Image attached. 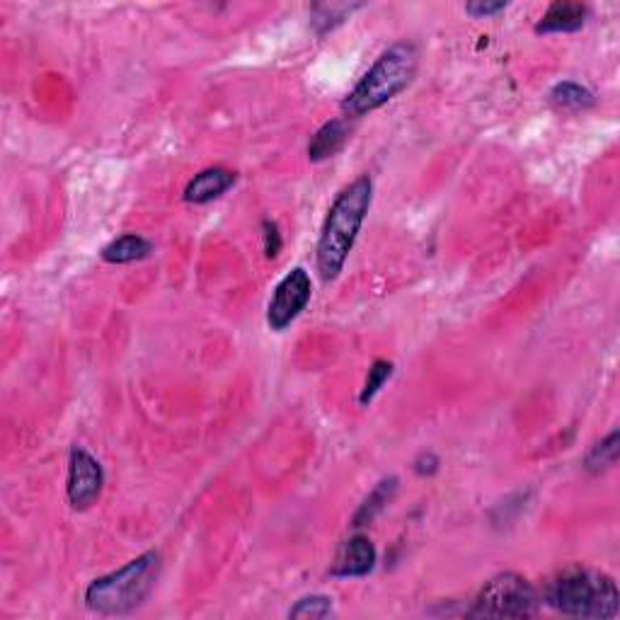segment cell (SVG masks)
I'll return each instance as SVG.
<instances>
[{
    "label": "cell",
    "mask_w": 620,
    "mask_h": 620,
    "mask_svg": "<svg viewBox=\"0 0 620 620\" xmlns=\"http://www.w3.org/2000/svg\"><path fill=\"white\" fill-rule=\"evenodd\" d=\"M373 202V182L369 175H361L349 182L332 202L327 211L323 231H320L318 248H315V264L320 279L335 281L340 277L349 252L357 243L361 226L369 214Z\"/></svg>",
    "instance_id": "obj_1"
},
{
    "label": "cell",
    "mask_w": 620,
    "mask_h": 620,
    "mask_svg": "<svg viewBox=\"0 0 620 620\" xmlns=\"http://www.w3.org/2000/svg\"><path fill=\"white\" fill-rule=\"evenodd\" d=\"M160 577V553L148 550L85 589V606L100 616H126L146 604Z\"/></svg>",
    "instance_id": "obj_2"
},
{
    "label": "cell",
    "mask_w": 620,
    "mask_h": 620,
    "mask_svg": "<svg viewBox=\"0 0 620 620\" xmlns=\"http://www.w3.org/2000/svg\"><path fill=\"white\" fill-rule=\"evenodd\" d=\"M543 601L565 616L606 620L618 616L620 594L608 574L567 567L545 584Z\"/></svg>",
    "instance_id": "obj_3"
},
{
    "label": "cell",
    "mask_w": 620,
    "mask_h": 620,
    "mask_svg": "<svg viewBox=\"0 0 620 620\" xmlns=\"http://www.w3.org/2000/svg\"><path fill=\"white\" fill-rule=\"evenodd\" d=\"M419 54L415 44L400 42L383 51L376 63L359 80L357 88L342 102V112L347 119H359L364 114L376 112L398 97L417 76Z\"/></svg>",
    "instance_id": "obj_4"
},
{
    "label": "cell",
    "mask_w": 620,
    "mask_h": 620,
    "mask_svg": "<svg viewBox=\"0 0 620 620\" xmlns=\"http://www.w3.org/2000/svg\"><path fill=\"white\" fill-rule=\"evenodd\" d=\"M538 591L526 577L516 572L495 574L482 584L468 616L487 618H528L538 611Z\"/></svg>",
    "instance_id": "obj_5"
},
{
    "label": "cell",
    "mask_w": 620,
    "mask_h": 620,
    "mask_svg": "<svg viewBox=\"0 0 620 620\" xmlns=\"http://www.w3.org/2000/svg\"><path fill=\"white\" fill-rule=\"evenodd\" d=\"M313 294L310 274L303 267H294L279 281L267 306V325L274 332L286 330L303 313Z\"/></svg>",
    "instance_id": "obj_6"
},
{
    "label": "cell",
    "mask_w": 620,
    "mask_h": 620,
    "mask_svg": "<svg viewBox=\"0 0 620 620\" xmlns=\"http://www.w3.org/2000/svg\"><path fill=\"white\" fill-rule=\"evenodd\" d=\"M102 487H105V470L90 451L83 446H73L71 458H68V482L66 495L71 507L76 512H85L100 499Z\"/></svg>",
    "instance_id": "obj_7"
},
{
    "label": "cell",
    "mask_w": 620,
    "mask_h": 620,
    "mask_svg": "<svg viewBox=\"0 0 620 620\" xmlns=\"http://www.w3.org/2000/svg\"><path fill=\"white\" fill-rule=\"evenodd\" d=\"M376 567V548L366 536H354L340 545L332 560V577H366Z\"/></svg>",
    "instance_id": "obj_8"
},
{
    "label": "cell",
    "mask_w": 620,
    "mask_h": 620,
    "mask_svg": "<svg viewBox=\"0 0 620 620\" xmlns=\"http://www.w3.org/2000/svg\"><path fill=\"white\" fill-rule=\"evenodd\" d=\"M235 185V172L226 168H206L189 180L185 187V202L189 204H209L226 194Z\"/></svg>",
    "instance_id": "obj_9"
},
{
    "label": "cell",
    "mask_w": 620,
    "mask_h": 620,
    "mask_svg": "<svg viewBox=\"0 0 620 620\" xmlns=\"http://www.w3.org/2000/svg\"><path fill=\"white\" fill-rule=\"evenodd\" d=\"M589 8L582 3H553L541 22L536 25V34H570L582 30L587 22Z\"/></svg>",
    "instance_id": "obj_10"
},
{
    "label": "cell",
    "mask_w": 620,
    "mask_h": 620,
    "mask_svg": "<svg viewBox=\"0 0 620 620\" xmlns=\"http://www.w3.org/2000/svg\"><path fill=\"white\" fill-rule=\"evenodd\" d=\"M349 131L352 129H349L347 117L332 119V122L323 124L318 131H315L313 141L308 143V158L313 160V163H320V160L332 158L335 153H340L342 146L349 139Z\"/></svg>",
    "instance_id": "obj_11"
},
{
    "label": "cell",
    "mask_w": 620,
    "mask_h": 620,
    "mask_svg": "<svg viewBox=\"0 0 620 620\" xmlns=\"http://www.w3.org/2000/svg\"><path fill=\"white\" fill-rule=\"evenodd\" d=\"M151 252H153L151 240H146L143 235L136 233H126L122 238L112 240V243L102 250V260L107 264H129L146 260Z\"/></svg>",
    "instance_id": "obj_12"
},
{
    "label": "cell",
    "mask_w": 620,
    "mask_h": 620,
    "mask_svg": "<svg viewBox=\"0 0 620 620\" xmlns=\"http://www.w3.org/2000/svg\"><path fill=\"white\" fill-rule=\"evenodd\" d=\"M395 492H398V478H395V475H390V478H383L369 492V497L364 499V504H361V507H359V512L354 514L352 526L354 528H361V526L371 524V521L376 519V516L381 514L390 502H393Z\"/></svg>",
    "instance_id": "obj_13"
},
{
    "label": "cell",
    "mask_w": 620,
    "mask_h": 620,
    "mask_svg": "<svg viewBox=\"0 0 620 620\" xmlns=\"http://www.w3.org/2000/svg\"><path fill=\"white\" fill-rule=\"evenodd\" d=\"M550 102H553L558 109H567V112H579V109H589L594 105V93L584 88L579 83H558L553 90H550Z\"/></svg>",
    "instance_id": "obj_14"
},
{
    "label": "cell",
    "mask_w": 620,
    "mask_h": 620,
    "mask_svg": "<svg viewBox=\"0 0 620 620\" xmlns=\"http://www.w3.org/2000/svg\"><path fill=\"white\" fill-rule=\"evenodd\" d=\"M618 461V432H611L604 441L591 446V451L584 458V470H589L591 475H599L604 470L616 465Z\"/></svg>",
    "instance_id": "obj_15"
},
{
    "label": "cell",
    "mask_w": 620,
    "mask_h": 620,
    "mask_svg": "<svg viewBox=\"0 0 620 620\" xmlns=\"http://www.w3.org/2000/svg\"><path fill=\"white\" fill-rule=\"evenodd\" d=\"M359 5H340V3H330V5H315L313 10V25L315 32L325 34L330 30H335L340 22H344V17L352 15V10H357Z\"/></svg>",
    "instance_id": "obj_16"
},
{
    "label": "cell",
    "mask_w": 620,
    "mask_h": 620,
    "mask_svg": "<svg viewBox=\"0 0 620 620\" xmlns=\"http://www.w3.org/2000/svg\"><path fill=\"white\" fill-rule=\"evenodd\" d=\"M390 376H393V364H390V361H386V359L373 361L371 369H369V376H366L364 390H361V395H359V403L364 407L371 405V400L376 398L378 390L386 386V381Z\"/></svg>",
    "instance_id": "obj_17"
},
{
    "label": "cell",
    "mask_w": 620,
    "mask_h": 620,
    "mask_svg": "<svg viewBox=\"0 0 620 620\" xmlns=\"http://www.w3.org/2000/svg\"><path fill=\"white\" fill-rule=\"evenodd\" d=\"M332 616V599L323 594H313L301 599L289 611V618H327Z\"/></svg>",
    "instance_id": "obj_18"
},
{
    "label": "cell",
    "mask_w": 620,
    "mask_h": 620,
    "mask_svg": "<svg viewBox=\"0 0 620 620\" xmlns=\"http://www.w3.org/2000/svg\"><path fill=\"white\" fill-rule=\"evenodd\" d=\"M262 238H264V255L277 257L281 250V233L274 221H262Z\"/></svg>",
    "instance_id": "obj_19"
},
{
    "label": "cell",
    "mask_w": 620,
    "mask_h": 620,
    "mask_svg": "<svg viewBox=\"0 0 620 620\" xmlns=\"http://www.w3.org/2000/svg\"><path fill=\"white\" fill-rule=\"evenodd\" d=\"M507 10V3H468L465 13L470 17H495Z\"/></svg>",
    "instance_id": "obj_20"
},
{
    "label": "cell",
    "mask_w": 620,
    "mask_h": 620,
    "mask_svg": "<svg viewBox=\"0 0 620 620\" xmlns=\"http://www.w3.org/2000/svg\"><path fill=\"white\" fill-rule=\"evenodd\" d=\"M436 470H439V458H436L432 451L419 453L417 461H415V473L422 475V478H424V475H434Z\"/></svg>",
    "instance_id": "obj_21"
}]
</instances>
